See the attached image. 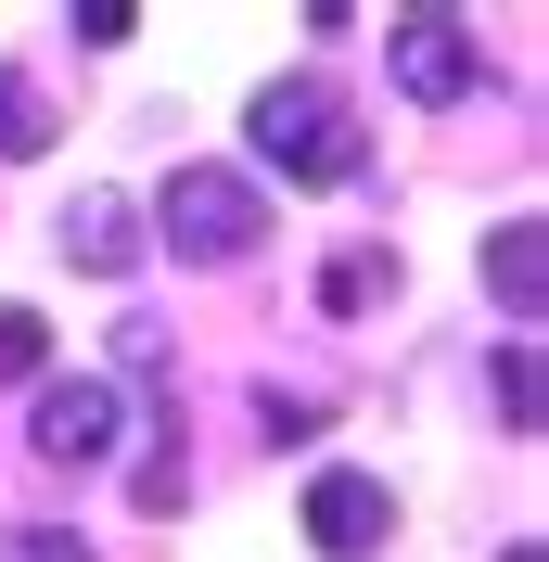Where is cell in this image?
<instances>
[{"label":"cell","instance_id":"1","mask_svg":"<svg viewBox=\"0 0 549 562\" xmlns=\"http://www.w3.org/2000/svg\"><path fill=\"white\" fill-rule=\"evenodd\" d=\"M256 231H269V205H256L243 167H179L167 192H154V231H141V244H167L179 269H243Z\"/></svg>","mask_w":549,"mask_h":562},{"label":"cell","instance_id":"2","mask_svg":"<svg viewBox=\"0 0 549 562\" xmlns=\"http://www.w3.org/2000/svg\"><path fill=\"white\" fill-rule=\"evenodd\" d=\"M256 154H269L281 179H307V192H333V179H358V167H371L358 115H345L320 77H269V90H256Z\"/></svg>","mask_w":549,"mask_h":562},{"label":"cell","instance_id":"3","mask_svg":"<svg viewBox=\"0 0 549 562\" xmlns=\"http://www.w3.org/2000/svg\"><path fill=\"white\" fill-rule=\"evenodd\" d=\"M115 435H128V396H115V371H38L26 448L52 460V473H90V460H115Z\"/></svg>","mask_w":549,"mask_h":562},{"label":"cell","instance_id":"4","mask_svg":"<svg viewBox=\"0 0 549 562\" xmlns=\"http://www.w3.org/2000/svg\"><path fill=\"white\" fill-rule=\"evenodd\" d=\"M383 537H396V486H383V473H358V460L307 473V550H333V562H371Z\"/></svg>","mask_w":549,"mask_h":562},{"label":"cell","instance_id":"5","mask_svg":"<svg viewBox=\"0 0 549 562\" xmlns=\"http://www.w3.org/2000/svg\"><path fill=\"white\" fill-rule=\"evenodd\" d=\"M473 77H485V52H473L460 13H396V90L410 103H460Z\"/></svg>","mask_w":549,"mask_h":562},{"label":"cell","instance_id":"6","mask_svg":"<svg viewBox=\"0 0 549 562\" xmlns=\"http://www.w3.org/2000/svg\"><path fill=\"white\" fill-rule=\"evenodd\" d=\"M141 256H154V244H141V205H128V192H77V205H65V269L128 281Z\"/></svg>","mask_w":549,"mask_h":562},{"label":"cell","instance_id":"7","mask_svg":"<svg viewBox=\"0 0 549 562\" xmlns=\"http://www.w3.org/2000/svg\"><path fill=\"white\" fill-rule=\"evenodd\" d=\"M485 294H498L512 319H537V307H549V231H537V217L485 231Z\"/></svg>","mask_w":549,"mask_h":562},{"label":"cell","instance_id":"8","mask_svg":"<svg viewBox=\"0 0 549 562\" xmlns=\"http://www.w3.org/2000/svg\"><path fill=\"white\" fill-rule=\"evenodd\" d=\"M383 294H396V256H333V269H320V307H333V319L383 307Z\"/></svg>","mask_w":549,"mask_h":562},{"label":"cell","instance_id":"9","mask_svg":"<svg viewBox=\"0 0 549 562\" xmlns=\"http://www.w3.org/2000/svg\"><path fill=\"white\" fill-rule=\"evenodd\" d=\"M38 140H52V103H38V90H26V77H13V65H0V167H26V154H38Z\"/></svg>","mask_w":549,"mask_h":562},{"label":"cell","instance_id":"10","mask_svg":"<svg viewBox=\"0 0 549 562\" xmlns=\"http://www.w3.org/2000/svg\"><path fill=\"white\" fill-rule=\"evenodd\" d=\"M52 371V319L38 307H0V384H38Z\"/></svg>","mask_w":549,"mask_h":562},{"label":"cell","instance_id":"11","mask_svg":"<svg viewBox=\"0 0 549 562\" xmlns=\"http://www.w3.org/2000/svg\"><path fill=\"white\" fill-rule=\"evenodd\" d=\"M498 422H512V435H537V346H498Z\"/></svg>","mask_w":549,"mask_h":562},{"label":"cell","instance_id":"12","mask_svg":"<svg viewBox=\"0 0 549 562\" xmlns=\"http://www.w3.org/2000/svg\"><path fill=\"white\" fill-rule=\"evenodd\" d=\"M0 562H90V537H65V525H13V537H0Z\"/></svg>","mask_w":549,"mask_h":562},{"label":"cell","instance_id":"13","mask_svg":"<svg viewBox=\"0 0 549 562\" xmlns=\"http://www.w3.org/2000/svg\"><path fill=\"white\" fill-rule=\"evenodd\" d=\"M128 498H141V512H179V498H192V460H179V448H167V460H141V486H128Z\"/></svg>","mask_w":549,"mask_h":562},{"label":"cell","instance_id":"14","mask_svg":"<svg viewBox=\"0 0 549 562\" xmlns=\"http://www.w3.org/2000/svg\"><path fill=\"white\" fill-rule=\"evenodd\" d=\"M65 26H77V38H90V52H115V38H128V26H141V13H128V0H77Z\"/></svg>","mask_w":549,"mask_h":562},{"label":"cell","instance_id":"15","mask_svg":"<svg viewBox=\"0 0 549 562\" xmlns=\"http://www.w3.org/2000/svg\"><path fill=\"white\" fill-rule=\"evenodd\" d=\"M269 435H281V448H307V435H320V396H281V384H269Z\"/></svg>","mask_w":549,"mask_h":562}]
</instances>
